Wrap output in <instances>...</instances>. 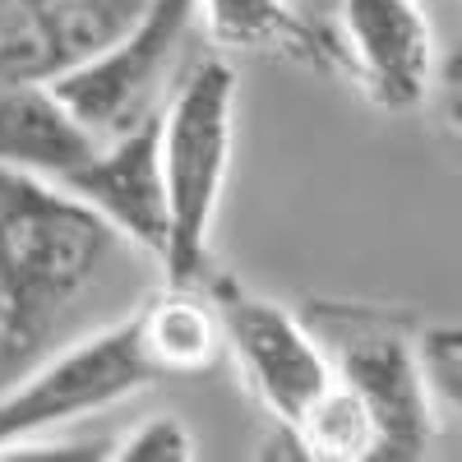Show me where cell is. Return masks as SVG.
<instances>
[{
	"label": "cell",
	"instance_id": "cell-5",
	"mask_svg": "<svg viewBox=\"0 0 462 462\" xmlns=\"http://www.w3.org/2000/svg\"><path fill=\"white\" fill-rule=\"evenodd\" d=\"M199 23L195 0H148L143 14L88 60L51 74V93L93 139L148 121L185 69V42Z\"/></svg>",
	"mask_w": 462,
	"mask_h": 462
},
{
	"label": "cell",
	"instance_id": "cell-8",
	"mask_svg": "<svg viewBox=\"0 0 462 462\" xmlns=\"http://www.w3.org/2000/svg\"><path fill=\"white\" fill-rule=\"evenodd\" d=\"M51 185L88 204L121 241H134L152 259L167 241V195L158 167V111L148 121L102 139L88 158L60 171Z\"/></svg>",
	"mask_w": 462,
	"mask_h": 462
},
{
	"label": "cell",
	"instance_id": "cell-10",
	"mask_svg": "<svg viewBox=\"0 0 462 462\" xmlns=\"http://www.w3.org/2000/svg\"><path fill=\"white\" fill-rule=\"evenodd\" d=\"M74 116L60 106L47 79L0 84V167H19L42 180H56L97 148Z\"/></svg>",
	"mask_w": 462,
	"mask_h": 462
},
{
	"label": "cell",
	"instance_id": "cell-16",
	"mask_svg": "<svg viewBox=\"0 0 462 462\" xmlns=\"http://www.w3.org/2000/svg\"><path fill=\"white\" fill-rule=\"evenodd\" d=\"M324 5H328V10H333V0H324Z\"/></svg>",
	"mask_w": 462,
	"mask_h": 462
},
{
	"label": "cell",
	"instance_id": "cell-2",
	"mask_svg": "<svg viewBox=\"0 0 462 462\" xmlns=\"http://www.w3.org/2000/svg\"><path fill=\"white\" fill-rule=\"evenodd\" d=\"M236 69L222 51L185 60L158 106V167L167 195L162 282L199 287L213 268V226L236 148Z\"/></svg>",
	"mask_w": 462,
	"mask_h": 462
},
{
	"label": "cell",
	"instance_id": "cell-1",
	"mask_svg": "<svg viewBox=\"0 0 462 462\" xmlns=\"http://www.w3.org/2000/svg\"><path fill=\"white\" fill-rule=\"evenodd\" d=\"M116 241L121 236L60 185L0 167V393L51 352L56 328Z\"/></svg>",
	"mask_w": 462,
	"mask_h": 462
},
{
	"label": "cell",
	"instance_id": "cell-11",
	"mask_svg": "<svg viewBox=\"0 0 462 462\" xmlns=\"http://www.w3.org/2000/svg\"><path fill=\"white\" fill-rule=\"evenodd\" d=\"M143 319V342L152 361H158L162 379H185L204 374L222 356V328L217 315L204 296V287H158L152 296L139 300Z\"/></svg>",
	"mask_w": 462,
	"mask_h": 462
},
{
	"label": "cell",
	"instance_id": "cell-15",
	"mask_svg": "<svg viewBox=\"0 0 462 462\" xmlns=\"http://www.w3.org/2000/svg\"><path fill=\"white\" fill-rule=\"evenodd\" d=\"M116 462H195V435L185 430V420L176 416H148L125 435L111 439Z\"/></svg>",
	"mask_w": 462,
	"mask_h": 462
},
{
	"label": "cell",
	"instance_id": "cell-9",
	"mask_svg": "<svg viewBox=\"0 0 462 462\" xmlns=\"http://www.w3.org/2000/svg\"><path fill=\"white\" fill-rule=\"evenodd\" d=\"M199 23L217 51L282 56L342 74V47L324 14H305L291 0H195Z\"/></svg>",
	"mask_w": 462,
	"mask_h": 462
},
{
	"label": "cell",
	"instance_id": "cell-6",
	"mask_svg": "<svg viewBox=\"0 0 462 462\" xmlns=\"http://www.w3.org/2000/svg\"><path fill=\"white\" fill-rule=\"evenodd\" d=\"M199 287H204L213 315H217L222 352H231V361L245 374L259 407L273 416V426L287 435L300 420V411L310 407L319 398V389L333 379L324 346L315 342V333L305 328V319L296 310L250 291L236 278L208 268V278Z\"/></svg>",
	"mask_w": 462,
	"mask_h": 462
},
{
	"label": "cell",
	"instance_id": "cell-3",
	"mask_svg": "<svg viewBox=\"0 0 462 462\" xmlns=\"http://www.w3.org/2000/svg\"><path fill=\"white\" fill-rule=\"evenodd\" d=\"M296 315L324 346L333 379L370 411L379 435L374 462L426 457L439 420L416 365V319L365 300H305Z\"/></svg>",
	"mask_w": 462,
	"mask_h": 462
},
{
	"label": "cell",
	"instance_id": "cell-4",
	"mask_svg": "<svg viewBox=\"0 0 462 462\" xmlns=\"http://www.w3.org/2000/svg\"><path fill=\"white\" fill-rule=\"evenodd\" d=\"M158 379L162 370L143 342V319L134 305L102 333L79 337L56 356L47 352L19 383L0 393V453L23 439L60 435L97 411H111L116 402L143 393Z\"/></svg>",
	"mask_w": 462,
	"mask_h": 462
},
{
	"label": "cell",
	"instance_id": "cell-7",
	"mask_svg": "<svg viewBox=\"0 0 462 462\" xmlns=\"http://www.w3.org/2000/svg\"><path fill=\"white\" fill-rule=\"evenodd\" d=\"M328 23L342 47V74L379 111H416L435 79V32L416 0H333Z\"/></svg>",
	"mask_w": 462,
	"mask_h": 462
},
{
	"label": "cell",
	"instance_id": "cell-13",
	"mask_svg": "<svg viewBox=\"0 0 462 462\" xmlns=\"http://www.w3.org/2000/svg\"><path fill=\"white\" fill-rule=\"evenodd\" d=\"M60 47L37 0H0V84H28L60 74Z\"/></svg>",
	"mask_w": 462,
	"mask_h": 462
},
{
	"label": "cell",
	"instance_id": "cell-12",
	"mask_svg": "<svg viewBox=\"0 0 462 462\" xmlns=\"http://www.w3.org/2000/svg\"><path fill=\"white\" fill-rule=\"evenodd\" d=\"M287 444L296 448V457H319V462H374L379 453L370 411L337 379H328L319 398L300 411V420L287 430Z\"/></svg>",
	"mask_w": 462,
	"mask_h": 462
},
{
	"label": "cell",
	"instance_id": "cell-14",
	"mask_svg": "<svg viewBox=\"0 0 462 462\" xmlns=\"http://www.w3.org/2000/svg\"><path fill=\"white\" fill-rule=\"evenodd\" d=\"M416 365L439 426H457L462 407V333L457 324H416Z\"/></svg>",
	"mask_w": 462,
	"mask_h": 462
}]
</instances>
